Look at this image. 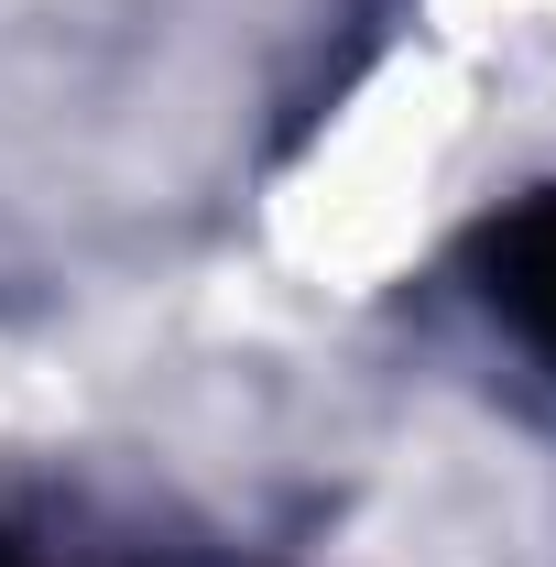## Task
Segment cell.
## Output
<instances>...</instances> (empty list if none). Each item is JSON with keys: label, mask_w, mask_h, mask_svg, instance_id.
I'll list each match as a JSON object with an SVG mask.
<instances>
[{"label": "cell", "mask_w": 556, "mask_h": 567, "mask_svg": "<svg viewBox=\"0 0 556 567\" xmlns=\"http://www.w3.org/2000/svg\"><path fill=\"white\" fill-rule=\"evenodd\" d=\"M481 295L524 328V350L556 360V197H524L481 229Z\"/></svg>", "instance_id": "cell-1"}]
</instances>
